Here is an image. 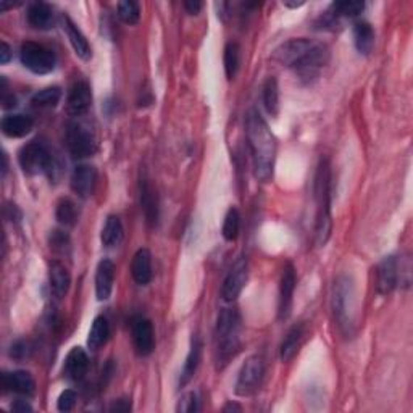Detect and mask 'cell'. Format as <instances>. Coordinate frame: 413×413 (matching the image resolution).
<instances>
[{"label": "cell", "instance_id": "obj_1", "mask_svg": "<svg viewBox=\"0 0 413 413\" xmlns=\"http://www.w3.org/2000/svg\"><path fill=\"white\" fill-rule=\"evenodd\" d=\"M271 58L279 65L293 68L302 78H315L331 58L330 47L323 42L299 38L286 41L275 48Z\"/></svg>", "mask_w": 413, "mask_h": 413}, {"label": "cell", "instance_id": "obj_2", "mask_svg": "<svg viewBox=\"0 0 413 413\" xmlns=\"http://www.w3.org/2000/svg\"><path fill=\"white\" fill-rule=\"evenodd\" d=\"M246 135L252 154L255 176L263 183H268L275 172L276 137L273 136L266 121L255 108L246 117Z\"/></svg>", "mask_w": 413, "mask_h": 413}, {"label": "cell", "instance_id": "obj_3", "mask_svg": "<svg viewBox=\"0 0 413 413\" xmlns=\"http://www.w3.org/2000/svg\"><path fill=\"white\" fill-rule=\"evenodd\" d=\"M315 197L318 202L317 214V228H315V236H317V246H325L331 236V169L330 162L321 159L317 176H315Z\"/></svg>", "mask_w": 413, "mask_h": 413}, {"label": "cell", "instance_id": "obj_4", "mask_svg": "<svg viewBox=\"0 0 413 413\" xmlns=\"http://www.w3.org/2000/svg\"><path fill=\"white\" fill-rule=\"evenodd\" d=\"M241 317L236 308H223L216 320V352L218 367H226L241 347Z\"/></svg>", "mask_w": 413, "mask_h": 413}, {"label": "cell", "instance_id": "obj_5", "mask_svg": "<svg viewBox=\"0 0 413 413\" xmlns=\"http://www.w3.org/2000/svg\"><path fill=\"white\" fill-rule=\"evenodd\" d=\"M352 302H354V286L349 276H339L333 291L334 320L345 336L352 333Z\"/></svg>", "mask_w": 413, "mask_h": 413}, {"label": "cell", "instance_id": "obj_6", "mask_svg": "<svg viewBox=\"0 0 413 413\" xmlns=\"http://www.w3.org/2000/svg\"><path fill=\"white\" fill-rule=\"evenodd\" d=\"M18 162L23 172L29 176L51 173L53 169V155L47 145L39 141L23 145L18 152Z\"/></svg>", "mask_w": 413, "mask_h": 413}, {"label": "cell", "instance_id": "obj_7", "mask_svg": "<svg viewBox=\"0 0 413 413\" xmlns=\"http://www.w3.org/2000/svg\"><path fill=\"white\" fill-rule=\"evenodd\" d=\"M65 141L73 159H88L97 152V139L94 132L81 121H70L66 126Z\"/></svg>", "mask_w": 413, "mask_h": 413}, {"label": "cell", "instance_id": "obj_8", "mask_svg": "<svg viewBox=\"0 0 413 413\" xmlns=\"http://www.w3.org/2000/svg\"><path fill=\"white\" fill-rule=\"evenodd\" d=\"M20 58L24 68L34 75H48L57 65L56 53L38 42H24L20 48Z\"/></svg>", "mask_w": 413, "mask_h": 413}, {"label": "cell", "instance_id": "obj_9", "mask_svg": "<svg viewBox=\"0 0 413 413\" xmlns=\"http://www.w3.org/2000/svg\"><path fill=\"white\" fill-rule=\"evenodd\" d=\"M265 375V363L260 355L249 357L242 365L238 381H236V394L241 397H249L258 391Z\"/></svg>", "mask_w": 413, "mask_h": 413}, {"label": "cell", "instance_id": "obj_10", "mask_svg": "<svg viewBox=\"0 0 413 413\" xmlns=\"http://www.w3.org/2000/svg\"><path fill=\"white\" fill-rule=\"evenodd\" d=\"M249 279V263L244 257H241L238 262L231 266L229 273L224 278L221 297L226 302H234L241 296L242 289L246 288Z\"/></svg>", "mask_w": 413, "mask_h": 413}, {"label": "cell", "instance_id": "obj_11", "mask_svg": "<svg viewBox=\"0 0 413 413\" xmlns=\"http://www.w3.org/2000/svg\"><path fill=\"white\" fill-rule=\"evenodd\" d=\"M399 284V262L394 255L382 258L376 268V293L390 296Z\"/></svg>", "mask_w": 413, "mask_h": 413}, {"label": "cell", "instance_id": "obj_12", "mask_svg": "<svg viewBox=\"0 0 413 413\" xmlns=\"http://www.w3.org/2000/svg\"><path fill=\"white\" fill-rule=\"evenodd\" d=\"M296 284H297L296 268L293 266V263H286V266L283 268L281 284H279V305H278L279 320L289 318L291 310H293Z\"/></svg>", "mask_w": 413, "mask_h": 413}, {"label": "cell", "instance_id": "obj_13", "mask_svg": "<svg viewBox=\"0 0 413 413\" xmlns=\"http://www.w3.org/2000/svg\"><path fill=\"white\" fill-rule=\"evenodd\" d=\"M93 105V90L86 81H76L68 90L66 110L71 117H83Z\"/></svg>", "mask_w": 413, "mask_h": 413}, {"label": "cell", "instance_id": "obj_14", "mask_svg": "<svg viewBox=\"0 0 413 413\" xmlns=\"http://www.w3.org/2000/svg\"><path fill=\"white\" fill-rule=\"evenodd\" d=\"M132 341L137 355L149 357L155 349V333L150 320L137 317L132 321Z\"/></svg>", "mask_w": 413, "mask_h": 413}, {"label": "cell", "instance_id": "obj_15", "mask_svg": "<svg viewBox=\"0 0 413 413\" xmlns=\"http://www.w3.org/2000/svg\"><path fill=\"white\" fill-rule=\"evenodd\" d=\"M97 184V169L88 163H81L71 174V189L81 199H89Z\"/></svg>", "mask_w": 413, "mask_h": 413}, {"label": "cell", "instance_id": "obj_16", "mask_svg": "<svg viewBox=\"0 0 413 413\" xmlns=\"http://www.w3.org/2000/svg\"><path fill=\"white\" fill-rule=\"evenodd\" d=\"M2 385L5 391L20 394V396L31 397L36 392V382L29 372L16 370V372H5L2 375Z\"/></svg>", "mask_w": 413, "mask_h": 413}, {"label": "cell", "instance_id": "obj_17", "mask_svg": "<svg viewBox=\"0 0 413 413\" xmlns=\"http://www.w3.org/2000/svg\"><path fill=\"white\" fill-rule=\"evenodd\" d=\"M115 283V263L112 260L103 258L97 265L95 271V296L97 300L105 302L110 299Z\"/></svg>", "mask_w": 413, "mask_h": 413}, {"label": "cell", "instance_id": "obj_18", "mask_svg": "<svg viewBox=\"0 0 413 413\" xmlns=\"http://www.w3.org/2000/svg\"><path fill=\"white\" fill-rule=\"evenodd\" d=\"M62 24H63L66 36H68L73 51L76 52V56L81 60L88 62V60H90V57H93V48H90V44L86 39V36L83 34L81 29L76 26V23L73 21L68 15L62 16Z\"/></svg>", "mask_w": 413, "mask_h": 413}, {"label": "cell", "instance_id": "obj_19", "mask_svg": "<svg viewBox=\"0 0 413 413\" xmlns=\"http://www.w3.org/2000/svg\"><path fill=\"white\" fill-rule=\"evenodd\" d=\"M89 372V357L84 349L73 347L65 358L63 373L71 381H81Z\"/></svg>", "mask_w": 413, "mask_h": 413}, {"label": "cell", "instance_id": "obj_20", "mask_svg": "<svg viewBox=\"0 0 413 413\" xmlns=\"http://www.w3.org/2000/svg\"><path fill=\"white\" fill-rule=\"evenodd\" d=\"M141 209L144 210L145 221L149 226H155L159 221V197H157L155 187L152 186L150 179L141 178Z\"/></svg>", "mask_w": 413, "mask_h": 413}, {"label": "cell", "instance_id": "obj_21", "mask_svg": "<svg viewBox=\"0 0 413 413\" xmlns=\"http://www.w3.org/2000/svg\"><path fill=\"white\" fill-rule=\"evenodd\" d=\"M131 275L139 286H145L152 281L154 271H152V255L149 249H139L131 262Z\"/></svg>", "mask_w": 413, "mask_h": 413}, {"label": "cell", "instance_id": "obj_22", "mask_svg": "<svg viewBox=\"0 0 413 413\" xmlns=\"http://www.w3.org/2000/svg\"><path fill=\"white\" fill-rule=\"evenodd\" d=\"M26 16L29 26L39 29V31H48V29L53 28V23H56L53 10L46 2H34L29 5Z\"/></svg>", "mask_w": 413, "mask_h": 413}, {"label": "cell", "instance_id": "obj_23", "mask_svg": "<svg viewBox=\"0 0 413 413\" xmlns=\"http://www.w3.org/2000/svg\"><path fill=\"white\" fill-rule=\"evenodd\" d=\"M48 283H51L52 294L57 299H63L71 284L68 268L63 263L57 262V260L56 262H51V265H48Z\"/></svg>", "mask_w": 413, "mask_h": 413}, {"label": "cell", "instance_id": "obj_24", "mask_svg": "<svg viewBox=\"0 0 413 413\" xmlns=\"http://www.w3.org/2000/svg\"><path fill=\"white\" fill-rule=\"evenodd\" d=\"M34 126V121L28 115H7L4 117L0 127H2V132L9 137H24L31 132Z\"/></svg>", "mask_w": 413, "mask_h": 413}, {"label": "cell", "instance_id": "obj_25", "mask_svg": "<svg viewBox=\"0 0 413 413\" xmlns=\"http://www.w3.org/2000/svg\"><path fill=\"white\" fill-rule=\"evenodd\" d=\"M202 349L204 345L200 343L199 338H194L191 343V349L189 354L186 357V363L183 372H181V378H179V387H184L186 385H189L191 380L196 376L197 370L200 367V360H202Z\"/></svg>", "mask_w": 413, "mask_h": 413}, {"label": "cell", "instance_id": "obj_26", "mask_svg": "<svg viewBox=\"0 0 413 413\" xmlns=\"http://www.w3.org/2000/svg\"><path fill=\"white\" fill-rule=\"evenodd\" d=\"M303 334H305V326L302 323L294 325L288 331L286 338L281 344V349H279V358L281 362H291L294 358V355L299 352L302 341H303Z\"/></svg>", "mask_w": 413, "mask_h": 413}, {"label": "cell", "instance_id": "obj_27", "mask_svg": "<svg viewBox=\"0 0 413 413\" xmlns=\"http://www.w3.org/2000/svg\"><path fill=\"white\" fill-rule=\"evenodd\" d=\"M123 236H125V229L120 218L117 215L108 216L105 224H103V229L100 234L102 246L107 249L117 247L121 244V241H123Z\"/></svg>", "mask_w": 413, "mask_h": 413}, {"label": "cell", "instance_id": "obj_28", "mask_svg": "<svg viewBox=\"0 0 413 413\" xmlns=\"http://www.w3.org/2000/svg\"><path fill=\"white\" fill-rule=\"evenodd\" d=\"M108 336H110V325H108V320L99 315L93 321V326H90L89 336H88V347L90 350H99L103 345L107 344Z\"/></svg>", "mask_w": 413, "mask_h": 413}, {"label": "cell", "instance_id": "obj_29", "mask_svg": "<svg viewBox=\"0 0 413 413\" xmlns=\"http://www.w3.org/2000/svg\"><path fill=\"white\" fill-rule=\"evenodd\" d=\"M354 44L362 56H370L375 47V31L370 23L360 21L354 26Z\"/></svg>", "mask_w": 413, "mask_h": 413}, {"label": "cell", "instance_id": "obj_30", "mask_svg": "<svg viewBox=\"0 0 413 413\" xmlns=\"http://www.w3.org/2000/svg\"><path fill=\"white\" fill-rule=\"evenodd\" d=\"M263 105L273 118L279 113V88L276 78L270 76L263 84Z\"/></svg>", "mask_w": 413, "mask_h": 413}, {"label": "cell", "instance_id": "obj_31", "mask_svg": "<svg viewBox=\"0 0 413 413\" xmlns=\"http://www.w3.org/2000/svg\"><path fill=\"white\" fill-rule=\"evenodd\" d=\"M78 216H80V210H78V205L71 199H62L57 204L56 218L60 224H63V226H75Z\"/></svg>", "mask_w": 413, "mask_h": 413}, {"label": "cell", "instance_id": "obj_32", "mask_svg": "<svg viewBox=\"0 0 413 413\" xmlns=\"http://www.w3.org/2000/svg\"><path fill=\"white\" fill-rule=\"evenodd\" d=\"M365 9V4L358 0H343V2L331 4L330 14L334 18H354L358 16Z\"/></svg>", "mask_w": 413, "mask_h": 413}, {"label": "cell", "instance_id": "obj_33", "mask_svg": "<svg viewBox=\"0 0 413 413\" xmlns=\"http://www.w3.org/2000/svg\"><path fill=\"white\" fill-rule=\"evenodd\" d=\"M241 63V48L236 42H228L224 47V71L228 80H234Z\"/></svg>", "mask_w": 413, "mask_h": 413}, {"label": "cell", "instance_id": "obj_34", "mask_svg": "<svg viewBox=\"0 0 413 413\" xmlns=\"http://www.w3.org/2000/svg\"><path fill=\"white\" fill-rule=\"evenodd\" d=\"M60 99H62V89L53 86V88H46L36 93L31 99V103L34 107L39 108H53L58 105Z\"/></svg>", "mask_w": 413, "mask_h": 413}, {"label": "cell", "instance_id": "obj_35", "mask_svg": "<svg viewBox=\"0 0 413 413\" xmlns=\"http://www.w3.org/2000/svg\"><path fill=\"white\" fill-rule=\"evenodd\" d=\"M239 231H241V215H239V210L238 209H229L226 216H224V223H223V238L233 242L238 239L239 236Z\"/></svg>", "mask_w": 413, "mask_h": 413}, {"label": "cell", "instance_id": "obj_36", "mask_svg": "<svg viewBox=\"0 0 413 413\" xmlns=\"http://www.w3.org/2000/svg\"><path fill=\"white\" fill-rule=\"evenodd\" d=\"M118 18L126 24H136L141 18V9L137 2L132 0H123L118 4Z\"/></svg>", "mask_w": 413, "mask_h": 413}, {"label": "cell", "instance_id": "obj_37", "mask_svg": "<svg viewBox=\"0 0 413 413\" xmlns=\"http://www.w3.org/2000/svg\"><path fill=\"white\" fill-rule=\"evenodd\" d=\"M33 354V345L28 341H16L15 344H11L10 347V357H14L15 360H24V358H29Z\"/></svg>", "mask_w": 413, "mask_h": 413}, {"label": "cell", "instance_id": "obj_38", "mask_svg": "<svg viewBox=\"0 0 413 413\" xmlns=\"http://www.w3.org/2000/svg\"><path fill=\"white\" fill-rule=\"evenodd\" d=\"M76 392L73 390H65L62 394H60L58 397V402H57V409L60 412H71L75 409L76 405Z\"/></svg>", "mask_w": 413, "mask_h": 413}, {"label": "cell", "instance_id": "obj_39", "mask_svg": "<svg viewBox=\"0 0 413 413\" xmlns=\"http://www.w3.org/2000/svg\"><path fill=\"white\" fill-rule=\"evenodd\" d=\"M176 410L178 412H184V413H192V412H199L200 407H199V397L196 392H189L186 394L183 397V400H179L178 407H176Z\"/></svg>", "mask_w": 413, "mask_h": 413}, {"label": "cell", "instance_id": "obj_40", "mask_svg": "<svg viewBox=\"0 0 413 413\" xmlns=\"http://www.w3.org/2000/svg\"><path fill=\"white\" fill-rule=\"evenodd\" d=\"M70 244L68 234H65L63 231H53L51 234V246L56 249V251H65V247Z\"/></svg>", "mask_w": 413, "mask_h": 413}, {"label": "cell", "instance_id": "obj_41", "mask_svg": "<svg viewBox=\"0 0 413 413\" xmlns=\"http://www.w3.org/2000/svg\"><path fill=\"white\" fill-rule=\"evenodd\" d=\"M110 412H130L131 410V400L130 399H118L110 405Z\"/></svg>", "mask_w": 413, "mask_h": 413}, {"label": "cell", "instance_id": "obj_42", "mask_svg": "<svg viewBox=\"0 0 413 413\" xmlns=\"http://www.w3.org/2000/svg\"><path fill=\"white\" fill-rule=\"evenodd\" d=\"M184 9L189 15H197L202 10V2H199V0H186Z\"/></svg>", "mask_w": 413, "mask_h": 413}, {"label": "cell", "instance_id": "obj_43", "mask_svg": "<svg viewBox=\"0 0 413 413\" xmlns=\"http://www.w3.org/2000/svg\"><path fill=\"white\" fill-rule=\"evenodd\" d=\"M11 58V48L7 42H2V48H0V63L7 65Z\"/></svg>", "mask_w": 413, "mask_h": 413}, {"label": "cell", "instance_id": "obj_44", "mask_svg": "<svg viewBox=\"0 0 413 413\" xmlns=\"http://www.w3.org/2000/svg\"><path fill=\"white\" fill-rule=\"evenodd\" d=\"M11 410L16 413H26V412H33V407L29 405L26 400H16V402L11 405Z\"/></svg>", "mask_w": 413, "mask_h": 413}, {"label": "cell", "instance_id": "obj_45", "mask_svg": "<svg viewBox=\"0 0 413 413\" xmlns=\"http://www.w3.org/2000/svg\"><path fill=\"white\" fill-rule=\"evenodd\" d=\"M7 172H9V157H7V154H2V176L5 178V174H7Z\"/></svg>", "mask_w": 413, "mask_h": 413}, {"label": "cell", "instance_id": "obj_46", "mask_svg": "<svg viewBox=\"0 0 413 413\" xmlns=\"http://www.w3.org/2000/svg\"><path fill=\"white\" fill-rule=\"evenodd\" d=\"M229 410H236V412H241V407L239 405H236V404H228L226 407H224L223 412H229Z\"/></svg>", "mask_w": 413, "mask_h": 413}, {"label": "cell", "instance_id": "obj_47", "mask_svg": "<svg viewBox=\"0 0 413 413\" xmlns=\"http://www.w3.org/2000/svg\"><path fill=\"white\" fill-rule=\"evenodd\" d=\"M303 2H294V4H289V2H284V7H289V9H297V7H302Z\"/></svg>", "mask_w": 413, "mask_h": 413}]
</instances>
